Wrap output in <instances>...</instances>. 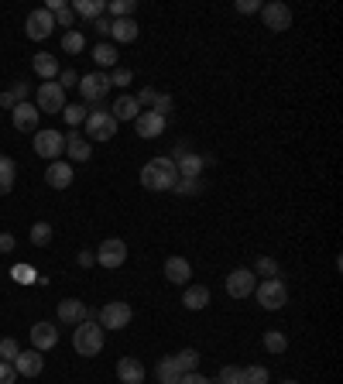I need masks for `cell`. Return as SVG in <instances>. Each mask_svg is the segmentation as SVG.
<instances>
[{
    "mask_svg": "<svg viewBox=\"0 0 343 384\" xmlns=\"http://www.w3.org/2000/svg\"><path fill=\"white\" fill-rule=\"evenodd\" d=\"M175 182H179V168H175V161H172L168 154L151 158V161L141 168V185H144L148 192H168Z\"/></svg>",
    "mask_w": 343,
    "mask_h": 384,
    "instance_id": "6da1fadb",
    "label": "cell"
},
{
    "mask_svg": "<svg viewBox=\"0 0 343 384\" xmlns=\"http://www.w3.org/2000/svg\"><path fill=\"white\" fill-rule=\"evenodd\" d=\"M104 326L96 319H82L80 326H73V347L80 357H96L104 350Z\"/></svg>",
    "mask_w": 343,
    "mask_h": 384,
    "instance_id": "7a4b0ae2",
    "label": "cell"
},
{
    "mask_svg": "<svg viewBox=\"0 0 343 384\" xmlns=\"http://www.w3.org/2000/svg\"><path fill=\"white\" fill-rule=\"evenodd\" d=\"M254 299H258V306L268 309V312H278V309L289 302V288L282 278H268V282H258L254 288Z\"/></svg>",
    "mask_w": 343,
    "mask_h": 384,
    "instance_id": "3957f363",
    "label": "cell"
},
{
    "mask_svg": "<svg viewBox=\"0 0 343 384\" xmlns=\"http://www.w3.org/2000/svg\"><path fill=\"white\" fill-rule=\"evenodd\" d=\"M110 93V76L106 73H89V76H80V97H82V106H100L104 97Z\"/></svg>",
    "mask_w": 343,
    "mask_h": 384,
    "instance_id": "277c9868",
    "label": "cell"
},
{
    "mask_svg": "<svg viewBox=\"0 0 343 384\" xmlns=\"http://www.w3.org/2000/svg\"><path fill=\"white\" fill-rule=\"evenodd\" d=\"M86 137H93V141L117 137V120L110 117V110H100V106L89 110V117H86Z\"/></svg>",
    "mask_w": 343,
    "mask_h": 384,
    "instance_id": "5b68a950",
    "label": "cell"
},
{
    "mask_svg": "<svg viewBox=\"0 0 343 384\" xmlns=\"http://www.w3.org/2000/svg\"><path fill=\"white\" fill-rule=\"evenodd\" d=\"M66 151V134L58 130H35V154L45 161H58V154Z\"/></svg>",
    "mask_w": 343,
    "mask_h": 384,
    "instance_id": "8992f818",
    "label": "cell"
},
{
    "mask_svg": "<svg viewBox=\"0 0 343 384\" xmlns=\"http://www.w3.org/2000/svg\"><path fill=\"white\" fill-rule=\"evenodd\" d=\"M134 319V309L127 302H106L100 312H96V323L104 326V330H124V326H131Z\"/></svg>",
    "mask_w": 343,
    "mask_h": 384,
    "instance_id": "52a82bcc",
    "label": "cell"
},
{
    "mask_svg": "<svg viewBox=\"0 0 343 384\" xmlns=\"http://www.w3.org/2000/svg\"><path fill=\"white\" fill-rule=\"evenodd\" d=\"M35 106H38V113H62L66 110V93H62V86L58 82H42L38 86V93H35Z\"/></svg>",
    "mask_w": 343,
    "mask_h": 384,
    "instance_id": "ba28073f",
    "label": "cell"
},
{
    "mask_svg": "<svg viewBox=\"0 0 343 384\" xmlns=\"http://www.w3.org/2000/svg\"><path fill=\"white\" fill-rule=\"evenodd\" d=\"M254 288H258V275L251 268H234L227 275V295L230 299H247V295H254Z\"/></svg>",
    "mask_w": 343,
    "mask_h": 384,
    "instance_id": "9c48e42d",
    "label": "cell"
},
{
    "mask_svg": "<svg viewBox=\"0 0 343 384\" xmlns=\"http://www.w3.org/2000/svg\"><path fill=\"white\" fill-rule=\"evenodd\" d=\"M261 21L268 31H289L292 27V7L282 0H271L261 7Z\"/></svg>",
    "mask_w": 343,
    "mask_h": 384,
    "instance_id": "30bf717a",
    "label": "cell"
},
{
    "mask_svg": "<svg viewBox=\"0 0 343 384\" xmlns=\"http://www.w3.org/2000/svg\"><path fill=\"white\" fill-rule=\"evenodd\" d=\"M25 31H27V38H31V42H45V38L55 31V18L45 11V7H38V11H31V14H27Z\"/></svg>",
    "mask_w": 343,
    "mask_h": 384,
    "instance_id": "8fae6325",
    "label": "cell"
},
{
    "mask_svg": "<svg viewBox=\"0 0 343 384\" xmlns=\"http://www.w3.org/2000/svg\"><path fill=\"white\" fill-rule=\"evenodd\" d=\"M124 261H127V244L120 237H110L96 247V264H104V268H120Z\"/></svg>",
    "mask_w": 343,
    "mask_h": 384,
    "instance_id": "7c38bea8",
    "label": "cell"
},
{
    "mask_svg": "<svg viewBox=\"0 0 343 384\" xmlns=\"http://www.w3.org/2000/svg\"><path fill=\"white\" fill-rule=\"evenodd\" d=\"M168 128V117H158L155 110H141L137 113V120H134V130H137V137H144V141H151V137H161Z\"/></svg>",
    "mask_w": 343,
    "mask_h": 384,
    "instance_id": "4fadbf2b",
    "label": "cell"
},
{
    "mask_svg": "<svg viewBox=\"0 0 343 384\" xmlns=\"http://www.w3.org/2000/svg\"><path fill=\"white\" fill-rule=\"evenodd\" d=\"M206 165H213V158H206V154H196V151L182 154V158L175 161V168H179V179H203V168H206Z\"/></svg>",
    "mask_w": 343,
    "mask_h": 384,
    "instance_id": "5bb4252c",
    "label": "cell"
},
{
    "mask_svg": "<svg viewBox=\"0 0 343 384\" xmlns=\"http://www.w3.org/2000/svg\"><path fill=\"white\" fill-rule=\"evenodd\" d=\"M31 69H35V76L45 79V82H55L58 73H62V66H58V58L49 55V51H35V58H31Z\"/></svg>",
    "mask_w": 343,
    "mask_h": 384,
    "instance_id": "9a60e30c",
    "label": "cell"
},
{
    "mask_svg": "<svg viewBox=\"0 0 343 384\" xmlns=\"http://www.w3.org/2000/svg\"><path fill=\"white\" fill-rule=\"evenodd\" d=\"M55 343H58V330H55L52 323H35L31 326V350L45 354V350H52Z\"/></svg>",
    "mask_w": 343,
    "mask_h": 384,
    "instance_id": "2e32d148",
    "label": "cell"
},
{
    "mask_svg": "<svg viewBox=\"0 0 343 384\" xmlns=\"http://www.w3.org/2000/svg\"><path fill=\"white\" fill-rule=\"evenodd\" d=\"M73 179H76V172H73L69 161H49V168H45V182H49L52 189H69Z\"/></svg>",
    "mask_w": 343,
    "mask_h": 384,
    "instance_id": "e0dca14e",
    "label": "cell"
},
{
    "mask_svg": "<svg viewBox=\"0 0 343 384\" xmlns=\"http://www.w3.org/2000/svg\"><path fill=\"white\" fill-rule=\"evenodd\" d=\"M117 381L120 384H144V364L137 357L117 360Z\"/></svg>",
    "mask_w": 343,
    "mask_h": 384,
    "instance_id": "ac0fdd59",
    "label": "cell"
},
{
    "mask_svg": "<svg viewBox=\"0 0 343 384\" xmlns=\"http://www.w3.org/2000/svg\"><path fill=\"white\" fill-rule=\"evenodd\" d=\"M42 367H45V357H42L38 350H21L18 360H14V371H18L21 378H38Z\"/></svg>",
    "mask_w": 343,
    "mask_h": 384,
    "instance_id": "d6986e66",
    "label": "cell"
},
{
    "mask_svg": "<svg viewBox=\"0 0 343 384\" xmlns=\"http://www.w3.org/2000/svg\"><path fill=\"white\" fill-rule=\"evenodd\" d=\"M38 106L35 103H18L14 110H11V120H14V128L18 130H38Z\"/></svg>",
    "mask_w": 343,
    "mask_h": 384,
    "instance_id": "ffe728a7",
    "label": "cell"
},
{
    "mask_svg": "<svg viewBox=\"0 0 343 384\" xmlns=\"http://www.w3.org/2000/svg\"><path fill=\"white\" fill-rule=\"evenodd\" d=\"M165 278L172 285H189V278H192V264L185 261V257H168L165 261Z\"/></svg>",
    "mask_w": 343,
    "mask_h": 384,
    "instance_id": "44dd1931",
    "label": "cell"
},
{
    "mask_svg": "<svg viewBox=\"0 0 343 384\" xmlns=\"http://www.w3.org/2000/svg\"><path fill=\"white\" fill-rule=\"evenodd\" d=\"M82 319H86V306H82L80 299H62V302H58V323L80 326Z\"/></svg>",
    "mask_w": 343,
    "mask_h": 384,
    "instance_id": "7402d4cb",
    "label": "cell"
},
{
    "mask_svg": "<svg viewBox=\"0 0 343 384\" xmlns=\"http://www.w3.org/2000/svg\"><path fill=\"white\" fill-rule=\"evenodd\" d=\"M137 21L134 18H117V21H110V38L113 42H120V45H131L134 38H137Z\"/></svg>",
    "mask_w": 343,
    "mask_h": 384,
    "instance_id": "603a6c76",
    "label": "cell"
},
{
    "mask_svg": "<svg viewBox=\"0 0 343 384\" xmlns=\"http://www.w3.org/2000/svg\"><path fill=\"white\" fill-rule=\"evenodd\" d=\"M182 306L189 309V312H199V309H206V306H210V288H206V285H185Z\"/></svg>",
    "mask_w": 343,
    "mask_h": 384,
    "instance_id": "cb8c5ba5",
    "label": "cell"
},
{
    "mask_svg": "<svg viewBox=\"0 0 343 384\" xmlns=\"http://www.w3.org/2000/svg\"><path fill=\"white\" fill-rule=\"evenodd\" d=\"M137 113H141V106H137L134 97H117L113 106H110V117H113L117 124H120V120H137Z\"/></svg>",
    "mask_w": 343,
    "mask_h": 384,
    "instance_id": "d4e9b609",
    "label": "cell"
},
{
    "mask_svg": "<svg viewBox=\"0 0 343 384\" xmlns=\"http://www.w3.org/2000/svg\"><path fill=\"white\" fill-rule=\"evenodd\" d=\"M69 7H73V14L86 18L89 25H93L96 18H104V14H106V0H73Z\"/></svg>",
    "mask_w": 343,
    "mask_h": 384,
    "instance_id": "484cf974",
    "label": "cell"
},
{
    "mask_svg": "<svg viewBox=\"0 0 343 384\" xmlns=\"http://www.w3.org/2000/svg\"><path fill=\"white\" fill-rule=\"evenodd\" d=\"M66 151H69V158L73 161H89V154H93V144L86 141V137H80L76 130L66 137Z\"/></svg>",
    "mask_w": 343,
    "mask_h": 384,
    "instance_id": "4316f807",
    "label": "cell"
},
{
    "mask_svg": "<svg viewBox=\"0 0 343 384\" xmlns=\"http://www.w3.org/2000/svg\"><path fill=\"white\" fill-rule=\"evenodd\" d=\"M14 179H18V161L11 154H0V196L14 189Z\"/></svg>",
    "mask_w": 343,
    "mask_h": 384,
    "instance_id": "83f0119b",
    "label": "cell"
},
{
    "mask_svg": "<svg viewBox=\"0 0 343 384\" xmlns=\"http://www.w3.org/2000/svg\"><path fill=\"white\" fill-rule=\"evenodd\" d=\"M155 374H158V384H179L182 381V371H179L175 357H161L158 367H155Z\"/></svg>",
    "mask_w": 343,
    "mask_h": 384,
    "instance_id": "f1b7e54d",
    "label": "cell"
},
{
    "mask_svg": "<svg viewBox=\"0 0 343 384\" xmlns=\"http://www.w3.org/2000/svg\"><path fill=\"white\" fill-rule=\"evenodd\" d=\"M117 58H120V55H117V49H113L110 42H100V45L93 49V62L100 66V73L110 69V66H117Z\"/></svg>",
    "mask_w": 343,
    "mask_h": 384,
    "instance_id": "f546056e",
    "label": "cell"
},
{
    "mask_svg": "<svg viewBox=\"0 0 343 384\" xmlns=\"http://www.w3.org/2000/svg\"><path fill=\"white\" fill-rule=\"evenodd\" d=\"M134 11H137V0H110V4H106L110 21H117V18H134Z\"/></svg>",
    "mask_w": 343,
    "mask_h": 384,
    "instance_id": "4dcf8cb0",
    "label": "cell"
},
{
    "mask_svg": "<svg viewBox=\"0 0 343 384\" xmlns=\"http://www.w3.org/2000/svg\"><path fill=\"white\" fill-rule=\"evenodd\" d=\"M264 350H268V354H285V350H289V336L278 333V330H268V333H264Z\"/></svg>",
    "mask_w": 343,
    "mask_h": 384,
    "instance_id": "1f68e13d",
    "label": "cell"
},
{
    "mask_svg": "<svg viewBox=\"0 0 343 384\" xmlns=\"http://www.w3.org/2000/svg\"><path fill=\"white\" fill-rule=\"evenodd\" d=\"M240 384H268V367H261V364L240 367Z\"/></svg>",
    "mask_w": 343,
    "mask_h": 384,
    "instance_id": "d6a6232c",
    "label": "cell"
},
{
    "mask_svg": "<svg viewBox=\"0 0 343 384\" xmlns=\"http://www.w3.org/2000/svg\"><path fill=\"white\" fill-rule=\"evenodd\" d=\"M175 357V364H179V371L182 374H189V371H196L199 367V354L192 350V347H185V350H179V354H172Z\"/></svg>",
    "mask_w": 343,
    "mask_h": 384,
    "instance_id": "836d02e7",
    "label": "cell"
},
{
    "mask_svg": "<svg viewBox=\"0 0 343 384\" xmlns=\"http://www.w3.org/2000/svg\"><path fill=\"white\" fill-rule=\"evenodd\" d=\"M251 271H254V275H261L264 282H268V278H278V261H275V257H258Z\"/></svg>",
    "mask_w": 343,
    "mask_h": 384,
    "instance_id": "e575fe53",
    "label": "cell"
},
{
    "mask_svg": "<svg viewBox=\"0 0 343 384\" xmlns=\"http://www.w3.org/2000/svg\"><path fill=\"white\" fill-rule=\"evenodd\" d=\"M206 189V182L203 179H179L172 185V192H179V196H199Z\"/></svg>",
    "mask_w": 343,
    "mask_h": 384,
    "instance_id": "d590c367",
    "label": "cell"
},
{
    "mask_svg": "<svg viewBox=\"0 0 343 384\" xmlns=\"http://www.w3.org/2000/svg\"><path fill=\"white\" fill-rule=\"evenodd\" d=\"M62 117L73 124V130L80 128V124H86V117H89V106H82V103H73V106H66L62 110Z\"/></svg>",
    "mask_w": 343,
    "mask_h": 384,
    "instance_id": "8d00e7d4",
    "label": "cell"
},
{
    "mask_svg": "<svg viewBox=\"0 0 343 384\" xmlns=\"http://www.w3.org/2000/svg\"><path fill=\"white\" fill-rule=\"evenodd\" d=\"M82 49H86V42H82V35L76 31V27L62 35V51H69V55H80Z\"/></svg>",
    "mask_w": 343,
    "mask_h": 384,
    "instance_id": "74e56055",
    "label": "cell"
},
{
    "mask_svg": "<svg viewBox=\"0 0 343 384\" xmlns=\"http://www.w3.org/2000/svg\"><path fill=\"white\" fill-rule=\"evenodd\" d=\"M11 278L18 285H35L38 282V271H35L31 264H14V268H11Z\"/></svg>",
    "mask_w": 343,
    "mask_h": 384,
    "instance_id": "f35d334b",
    "label": "cell"
},
{
    "mask_svg": "<svg viewBox=\"0 0 343 384\" xmlns=\"http://www.w3.org/2000/svg\"><path fill=\"white\" fill-rule=\"evenodd\" d=\"M49 240H52V227H49L45 220H38V223L31 227V244H35V247H49Z\"/></svg>",
    "mask_w": 343,
    "mask_h": 384,
    "instance_id": "ab89813d",
    "label": "cell"
},
{
    "mask_svg": "<svg viewBox=\"0 0 343 384\" xmlns=\"http://www.w3.org/2000/svg\"><path fill=\"white\" fill-rule=\"evenodd\" d=\"M21 354V347H18V340H11V336H4L0 340V360H7V364H14Z\"/></svg>",
    "mask_w": 343,
    "mask_h": 384,
    "instance_id": "60d3db41",
    "label": "cell"
},
{
    "mask_svg": "<svg viewBox=\"0 0 343 384\" xmlns=\"http://www.w3.org/2000/svg\"><path fill=\"white\" fill-rule=\"evenodd\" d=\"M52 18H55V25H58V27H69V31H73V25H76V14H73V7H69V4H66L62 11H55Z\"/></svg>",
    "mask_w": 343,
    "mask_h": 384,
    "instance_id": "b9f144b4",
    "label": "cell"
},
{
    "mask_svg": "<svg viewBox=\"0 0 343 384\" xmlns=\"http://www.w3.org/2000/svg\"><path fill=\"white\" fill-rule=\"evenodd\" d=\"M58 86H62V93H66V89H80L76 69H62V73H58Z\"/></svg>",
    "mask_w": 343,
    "mask_h": 384,
    "instance_id": "7bdbcfd3",
    "label": "cell"
},
{
    "mask_svg": "<svg viewBox=\"0 0 343 384\" xmlns=\"http://www.w3.org/2000/svg\"><path fill=\"white\" fill-rule=\"evenodd\" d=\"M172 106H175V103H172V97H168V93H158V97H155V106H151V110H155L158 117H168V113H172Z\"/></svg>",
    "mask_w": 343,
    "mask_h": 384,
    "instance_id": "ee69618b",
    "label": "cell"
},
{
    "mask_svg": "<svg viewBox=\"0 0 343 384\" xmlns=\"http://www.w3.org/2000/svg\"><path fill=\"white\" fill-rule=\"evenodd\" d=\"M220 384H240V367H234V364H227L223 371H220V378H216Z\"/></svg>",
    "mask_w": 343,
    "mask_h": 384,
    "instance_id": "f6af8a7d",
    "label": "cell"
},
{
    "mask_svg": "<svg viewBox=\"0 0 343 384\" xmlns=\"http://www.w3.org/2000/svg\"><path fill=\"white\" fill-rule=\"evenodd\" d=\"M134 76H131V69H113L110 73V86H131Z\"/></svg>",
    "mask_w": 343,
    "mask_h": 384,
    "instance_id": "bcb514c9",
    "label": "cell"
},
{
    "mask_svg": "<svg viewBox=\"0 0 343 384\" xmlns=\"http://www.w3.org/2000/svg\"><path fill=\"white\" fill-rule=\"evenodd\" d=\"M14 381H18V371H14V364L0 360V384H14Z\"/></svg>",
    "mask_w": 343,
    "mask_h": 384,
    "instance_id": "7dc6e473",
    "label": "cell"
},
{
    "mask_svg": "<svg viewBox=\"0 0 343 384\" xmlns=\"http://www.w3.org/2000/svg\"><path fill=\"white\" fill-rule=\"evenodd\" d=\"M261 0H237V14H261Z\"/></svg>",
    "mask_w": 343,
    "mask_h": 384,
    "instance_id": "c3c4849f",
    "label": "cell"
},
{
    "mask_svg": "<svg viewBox=\"0 0 343 384\" xmlns=\"http://www.w3.org/2000/svg\"><path fill=\"white\" fill-rule=\"evenodd\" d=\"M155 97H158V93H155L151 86H144V89L134 97V100H137V106H148V110H151V106H155Z\"/></svg>",
    "mask_w": 343,
    "mask_h": 384,
    "instance_id": "681fc988",
    "label": "cell"
},
{
    "mask_svg": "<svg viewBox=\"0 0 343 384\" xmlns=\"http://www.w3.org/2000/svg\"><path fill=\"white\" fill-rule=\"evenodd\" d=\"M27 93H31L27 82H14V86H11V97H14L18 103H27Z\"/></svg>",
    "mask_w": 343,
    "mask_h": 384,
    "instance_id": "f907efd6",
    "label": "cell"
},
{
    "mask_svg": "<svg viewBox=\"0 0 343 384\" xmlns=\"http://www.w3.org/2000/svg\"><path fill=\"white\" fill-rule=\"evenodd\" d=\"M179 384H213V378H203L199 371H189V374H182V381Z\"/></svg>",
    "mask_w": 343,
    "mask_h": 384,
    "instance_id": "816d5d0a",
    "label": "cell"
},
{
    "mask_svg": "<svg viewBox=\"0 0 343 384\" xmlns=\"http://www.w3.org/2000/svg\"><path fill=\"white\" fill-rule=\"evenodd\" d=\"M14 251V233H0V254H11Z\"/></svg>",
    "mask_w": 343,
    "mask_h": 384,
    "instance_id": "f5cc1de1",
    "label": "cell"
},
{
    "mask_svg": "<svg viewBox=\"0 0 343 384\" xmlns=\"http://www.w3.org/2000/svg\"><path fill=\"white\" fill-rule=\"evenodd\" d=\"M89 27H93L96 35H110V18H106V14H104V18H96V21H93V25H89Z\"/></svg>",
    "mask_w": 343,
    "mask_h": 384,
    "instance_id": "db71d44e",
    "label": "cell"
},
{
    "mask_svg": "<svg viewBox=\"0 0 343 384\" xmlns=\"http://www.w3.org/2000/svg\"><path fill=\"white\" fill-rule=\"evenodd\" d=\"M76 261H80V268H93V264H96V254H93V251H80Z\"/></svg>",
    "mask_w": 343,
    "mask_h": 384,
    "instance_id": "11a10c76",
    "label": "cell"
},
{
    "mask_svg": "<svg viewBox=\"0 0 343 384\" xmlns=\"http://www.w3.org/2000/svg\"><path fill=\"white\" fill-rule=\"evenodd\" d=\"M192 151V148H189V141H179V144H175V151L168 154V158H172V161H179V158H182V154H189Z\"/></svg>",
    "mask_w": 343,
    "mask_h": 384,
    "instance_id": "9f6ffc18",
    "label": "cell"
},
{
    "mask_svg": "<svg viewBox=\"0 0 343 384\" xmlns=\"http://www.w3.org/2000/svg\"><path fill=\"white\" fill-rule=\"evenodd\" d=\"M0 106H4V110H14V106H18V100L11 97V89H4V93H0Z\"/></svg>",
    "mask_w": 343,
    "mask_h": 384,
    "instance_id": "6f0895ef",
    "label": "cell"
},
{
    "mask_svg": "<svg viewBox=\"0 0 343 384\" xmlns=\"http://www.w3.org/2000/svg\"><path fill=\"white\" fill-rule=\"evenodd\" d=\"M282 384H299V381H292V378H289V381H282Z\"/></svg>",
    "mask_w": 343,
    "mask_h": 384,
    "instance_id": "680465c9",
    "label": "cell"
}]
</instances>
